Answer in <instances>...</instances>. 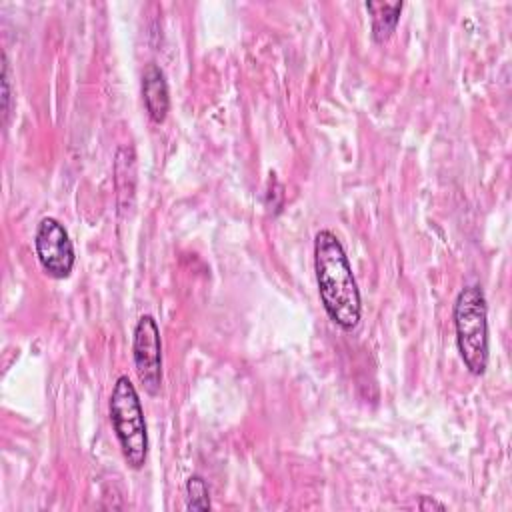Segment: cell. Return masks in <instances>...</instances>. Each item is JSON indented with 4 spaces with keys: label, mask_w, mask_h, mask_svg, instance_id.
<instances>
[{
    "label": "cell",
    "mask_w": 512,
    "mask_h": 512,
    "mask_svg": "<svg viewBox=\"0 0 512 512\" xmlns=\"http://www.w3.org/2000/svg\"><path fill=\"white\" fill-rule=\"evenodd\" d=\"M142 98L152 122L162 124L170 110V94L164 70L150 62L142 72Z\"/></svg>",
    "instance_id": "obj_6"
},
{
    "label": "cell",
    "mask_w": 512,
    "mask_h": 512,
    "mask_svg": "<svg viewBox=\"0 0 512 512\" xmlns=\"http://www.w3.org/2000/svg\"><path fill=\"white\" fill-rule=\"evenodd\" d=\"M2 110H4V116L8 118V114H10V82H8L6 56H4V66H2Z\"/></svg>",
    "instance_id": "obj_9"
},
{
    "label": "cell",
    "mask_w": 512,
    "mask_h": 512,
    "mask_svg": "<svg viewBox=\"0 0 512 512\" xmlns=\"http://www.w3.org/2000/svg\"><path fill=\"white\" fill-rule=\"evenodd\" d=\"M418 508H422V510H432V508H436V510H446V506H444L442 502L430 500L428 496H422V498H420V502H418Z\"/></svg>",
    "instance_id": "obj_10"
},
{
    "label": "cell",
    "mask_w": 512,
    "mask_h": 512,
    "mask_svg": "<svg viewBox=\"0 0 512 512\" xmlns=\"http://www.w3.org/2000/svg\"><path fill=\"white\" fill-rule=\"evenodd\" d=\"M108 410L126 464L132 470H140L148 458V430L140 396L128 376L116 378Z\"/></svg>",
    "instance_id": "obj_3"
},
{
    "label": "cell",
    "mask_w": 512,
    "mask_h": 512,
    "mask_svg": "<svg viewBox=\"0 0 512 512\" xmlns=\"http://www.w3.org/2000/svg\"><path fill=\"white\" fill-rule=\"evenodd\" d=\"M34 250L42 270L56 278L64 280L72 274L76 256L72 240L66 228L52 216H46L38 222L34 232Z\"/></svg>",
    "instance_id": "obj_5"
},
{
    "label": "cell",
    "mask_w": 512,
    "mask_h": 512,
    "mask_svg": "<svg viewBox=\"0 0 512 512\" xmlns=\"http://www.w3.org/2000/svg\"><path fill=\"white\" fill-rule=\"evenodd\" d=\"M366 10L370 12V22H372V40L382 44L386 42L392 32L396 30V24L400 20L402 12V2H366Z\"/></svg>",
    "instance_id": "obj_7"
},
{
    "label": "cell",
    "mask_w": 512,
    "mask_h": 512,
    "mask_svg": "<svg viewBox=\"0 0 512 512\" xmlns=\"http://www.w3.org/2000/svg\"><path fill=\"white\" fill-rule=\"evenodd\" d=\"M132 358L140 384L150 396H156L162 388V340L158 324L150 314L140 316L134 326Z\"/></svg>",
    "instance_id": "obj_4"
},
{
    "label": "cell",
    "mask_w": 512,
    "mask_h": 512,
    "mask_svg": "<svg viewBox=\"0 0 512 512\" xmlns=\"http://www.w3.org/2000/svg\"><path fill=\"white\" fill-rule=\"evenodd\" d=\"M456 346L466 370L482 376L488 368V306L478 284L464 286L454 302Z\"/></svg>",
    "instance_id": "obj_2"
},
{
    "label": "cell",
    "mask_w": 512,
    "mask_h": 512,
    "mask_svg": "<svg viewBox=\"0 0 512 512\" xmlns=\"http://www.w3.org/2000/svg\"><path fill=\"white\" fill-rule=\"evenodd\" d=\"M314 272L320 302L328 318L350 332L362 316V302L350 260L332 230H320L314 238Z\"/></svg>",
    "instance_id": "obj_1"
},
{
    "label": "cell",
    "mask_w": 512,
    "mask_h": 512,
    "mask_svg": "<svg viewBox=\"0 0 512 512\" xmlns=\"http://www.w3.org/2000/svg\"><path fill=\"white\" fill-rule=\"evenodd\" d=\"M184 492H186V508L188 510H208L212 506L210 490H208V484L202 476L192 474L186 480Z\"/></svg>",
    "instance_id": "obj_8"
}]
</instances>
